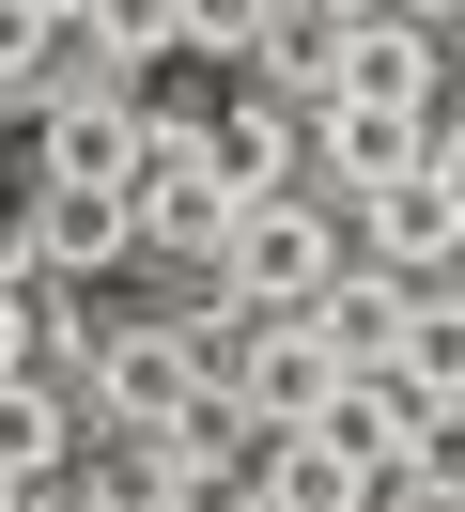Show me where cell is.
I'll return each instance as SVG.
<instances>
[{"label": "cell", "instance_id": "obj_1", "mask_svg": "<svg viewBox=\"0 0 465 512\" xmlns=\"http://www.w3.org/2000/svg\"><path fill=\"white\" fill-rule=\"evenodd\" d=\"M202 280L233 295L248 326H295L310 295L341 280V218H326L310 187H279V202H233V233H217V264H202Z\"/></svg>", "mask_w": 465, "mask_h": 512}, {"label": "cell", "instance_id": "obj_2", "mask_svg": "<svg viewBox=\"0 0 465 512\" xmlns=\"http://www.w3.org/2000/svg\"><path fill=\"white\" fill-rule=\"evenodd\" d=\"M31 156H47L62 187H140L155 156H186V125H155V109H140V78L78 63V78L47 94V140H31Z\"/></svg>", "mask_w": 465, "mask_h": 512}, {"label": "cell", "instance_id": "obj_3", "mask_svg": "<svg viewBox=\"0 0 465 512\" xmlns=\"http://www.w3.org/2000/svg\"><path fill=\"white\" fill-rule=\"evenodd\" d=\"M341 109H450V32H419V16H341V63H326Z\"/></svg>", "mask_w": 465, "mask_h": 512}, {"label": "cell", "instance_id": "obj_4", "mask_svg": "<svg viewBox=\"0 0 465 512\" xmlns=\"http://www.w3.org/2000/svg\"><path fill=\"white\" fill-rule=\"evenodd\" d=\"M16 264H47V280H124V264H140V202H124V187H62V171H31Z\"/></svg>", "mask_w": 465, "mask_h": 512}, {"label": "cell", "instance_id": "obj_5", "mask_svg": "<svg viewBox=\"0 0 465 512\" xmlns=\"http://www.w3.org/2000/svg\"><path fill=\"white\" fill-rule=\"evenodd\" d=\"M341 249H357V264H388V280H465V202L434 187V171H403V187H357Z\"/></svg>", "mask_w": 465, "mask_h": 512}, {"label": "cell", "instance_id": "obj_6", "mask_svg": "<svg viewBox=\"0 0 465 512\" xmlns=\"http://www.w3.org/2000/svg\"><path fill=\"white\" fill-rule=\"evenodd\" d=\"M186 156H202V171H217L233 202H279V187H295V156H310V109L248 78V94L217 109V125H186Z\"/></svg>", "mask_w": 465, "mask_h": 512}, {"label": "cell", "instance_id": "obj_7", "mask_svg": "<svg viewBox=\"0 0 465 512\" xmlns=\"http://www.w3.org/2000/svg\"><path fill=\"white\" fill-rule=\"evenodd\" d=\"M326 388H341V357L310 342V326H248V357H233V419H248V450H264V435H310V419H326Z\"/></svg>", "mask_w": 465, "mask_h": 512}, {"label": "cell", "instance_id": "obj_8", "mask_svg": "<svg viewBox=\"0 0 465 512\" xmlns=\"http://www.w3.org/2000/svg\"><path fill=\"white\" fill-rule=\"evenodd\" d=\"M124 202H140V264H217V233H233V187L202 156H155Z\"/></svg>", "mask_w": 465, "mask_h": 512}, {"label": "cell", "instance_id": "obj_9", "mask_svg": "<svg viewBox=\"0 0 465 512\" xmlns=\"http://www.w3.org/2000/svg\"><path fill=\"white\" fill-rule=\"evenodd\" d=\"M403 295H419V280H388V264H357V249H341V280H326V295H310V311H295V326H310V342H326V357H341V373H372V357H388V342H403Z\"/></svg>", "mask_w": 465, "mask_h": 512}, {"label": "cell", "instance_id": "obj_10", "mask_svg": "<svg viewBox=\"0 0 465 512\" xmlns=\"http://www.w3.org/2000/svg\"><path fill=\"white\" fill-rule=\"evenodd\" d=\"M419 140H434V109H310V156L341 171V187H403V171H419Z\"/></svg>", "mask_w": 465, "mask_h": 512}, {"label": "cell", "instance_id": "obj_11", "mask_svg": "<svg viewBox=\"0 0 465 512\" xmlns=\"http://www.w3.org/2000/svg\"><path fill=\"white\" fill-rule=\"evenodd\" d=\"M388 373L419 388V404H465V280H419V295H403V342H388Z\"/></svg>", "mask_w": 465, "mask_h": 512}, {"label": "cell", "instance_id": "obj_12", "mask_svg": "<svg viewBox=\"0 0 465 512\" xmlns=\"http://www.w3.org/2000/svg\"><path fill=\"white\" fill-rule=\"evenodd\" d=\"M0 466H16V481L78 466V404H62V373H47V357H31V373H0Z\"/></svg>", "mask_w": 465, "mask_h": 512}, {"label": "cell", "instance_id": "obj_13", "mask_svg": "<svg viewBox=\"0 0 465 512\" xmlns=\"http://www.w3.org/2000/svg\"><path fill=\"white\" fill-rule=\"evenodd\" d=\"M388 481L419 512H465V404H403V435H388Z\"/></svg>", "mask_w": 465, "mask_h": 512}, {"label": "cell", "instance_id": "obj_14", "mask_svg": "<svg viewBox=\"0 0 465 512\" xmlns=\"http://www.w3.org/2000/svg\"><path fill=\"white\" fill-rule=\"evenodd\" d=\"M155 512H264V450H186V466H155Z\"/></svg>", "mask_w": 465, "mask_h": 512}, {"label": "cell", "instance_id": "obj_15", "mask_svg": "<svg viewBox=\"0 0 465 512\" xmlns=\"http://www.w3.org/2000/svg\"><path fill=\"white\" fill-rule=\"evenodd\" d=\"M171 0H93V16H78V63H109V78H140V63H171Z\"/></svg>", "mask_w": 465, "mask_h": 512}, {"label": "cell", "instance_id": "obj_16", "mask_svg": "<svg viewBox=\"0 0 465 512\" xmlns=\"http://www.w3.org/2000/svg\"><path fill=\"white\" fill-rule=\"evenodd\" d=\"M31 512H155V481H124V450H109V466H47Z\"/></svg>", "mask_w": 465, "mask_h": 512}, {"label": "cell", "instance_id": "obj_17", "mask_svg": "<svg viewBox=\"0 0 465 512\" xmlns=\"http://www.w3.org/2000/svg\"><path fill=\"white\" fill-rule=\"evenodd\" d=\"M171 32H186V47H233V63H248V47H264V0H171Z\"/></svg>", "mask_w": 465, "mask_h": 512}, {"label": "cell", "instance_id": "obj_18", "mask_svg": "<svg viewBox=\"0 0 465 512\" xmlns=\"http://www.w3.org/2000/svg\"><path fill=\"white\" fill-rule=\"evenodd\" d=\"M62 63V32H47V16H31V0H0V94H31V78H47Z\"/></svg>", "mask_w": 465, "mask_h": 512}, {"label": "cell", "instance_id": "obj_19", "mask_svg": "<svg viewBox=\"0 0 465 512\" xmlns=\"http://www.w3.org/2000/svg\"><path fill=\"white\" fill-rule=\"evenodd\" d=\"M47 357V295H31V264H0V373H31Z\"/></svg>", "mask_w": 465, "mask_h": 512}, {"label": "cell", "instance_id": "obj_20", "mask_svg": "<svg viewBox=\"0 0 465 512\" xmlns=\"http://www.w3.org/2000/svg\"><path fill=\"white\" fill-rule=\"evenodd\" d=\"M419 171H434V187L465 202V109H434V140H419Z\"/></svg>", "mask_w": 465, "mask_h": 512}, {"label": "cell", "instance_id": "obj_21", "mask_svg": "<svg viewBox=\"0 0 465 512\" xmlns=\"http://www.w3.org/2000/svg\"><path fill=\"white\" fill-rule=\"evenodd\" d=\"M372 16H419V32H450V16H465V0H372Z\"/></svg>", "mask_w": 465, "mask_h": 512}, {"label": "cell", "instance_id": "obj_22", "mask_svg": "<svg viewBox=\"0 0 465 512\" xmlns=\"http://www.w3.org/2000/svg\"><path fill=\"white\" fill-rule=\"evenodd\" d=\"M0 512H31V481H16V466H0Z\"/></svg>", "mask_w": 465, "mask_h": 512}]
</instances>
